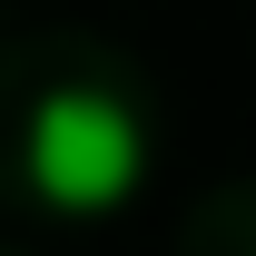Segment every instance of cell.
<instances>
[{
  "mask_svg": "<svg viewBox=\"0 0 256 256\" xmlns=\"http://www.w3.org/2000/svg\"><path fill=\"white\" fill-rule=\"evenodd\" d=\"M20 168H30V197L50 217H108V207H128L148 188V118L118 89L69 79V89H50L30 108Z\"/></svg>",
  "mask_w": 256,
  "mask_h": 256,
  "instance_id": "cell-1",
  "label": "cell"
}]
</instances>
